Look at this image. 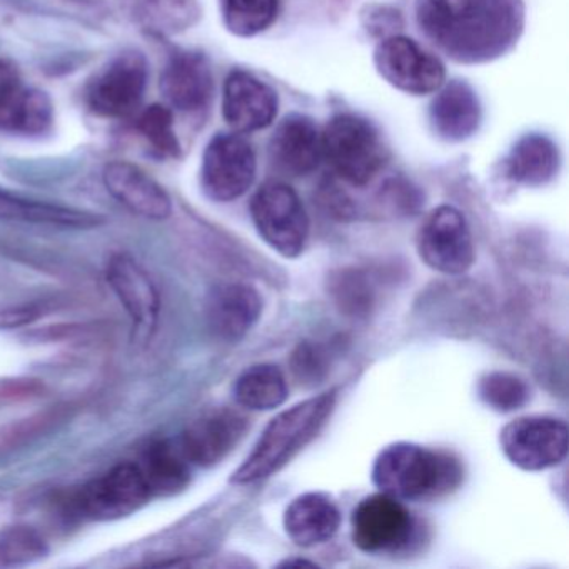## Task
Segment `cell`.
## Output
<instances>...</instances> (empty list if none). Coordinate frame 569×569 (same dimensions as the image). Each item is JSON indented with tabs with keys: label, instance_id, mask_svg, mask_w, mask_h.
<instances>
[{
	"label": "cell",
	"instance_id": "cell-16",
	"mask_svg": "<svg viewBox=\"0 0 569 569\" xmlns=\"http://www.w3.org/2000/svg\"><path fill=\"white\" fill-rule=\"evenodd\" d=\"M262 299L252 286L224 282L206 298L204 316L209 331L222 342H239L258 325Z\"/></svg>",
	"mask_w": 569,
	"mask_h": 569
},
{
	"label": "cell",
	"instance_id": "cell-3",
	"mask_svg": "<svg viewBox=\"0 0 569 569\" xmlns=\"http://www.w3.org/2000/svg\"><path fill=\"white\" fill-rule=\"evenodd\" d=\"M338 391L322 392L279 412L262 431L251 455L232 475L234 485H251L281 471L325 428L335 411Z\"/></svg>",
	"mask_w": 569,
	"mask_h": 569
},
{
	"label": "cell",
	"instance_id": "cell-18",
	"mask_svg": "<svg viewBox=\"0 0 569 569\" xmlns=\"http://www.w3.org/2000/svg\"><path fill=\"white\" fill-rule=\"evenodd\" d=\"M109 194L132 214L149 221H166L172 214L171 196L139 166L112 161L102 171Z\"/></svg>",
	"mask_w": 569,
	"mask_h": 569
},
{
	"label": "cell",
	"instance_id": "cell-7",
	"mask_svg": "<svg viewBox=\"0 0 569 569\" xmlns=\"http://www.w3.org/2000/svg\"><path fill=\"white\" fill-rule=\"evenodd\" d=\"M568 426L549 416H522L505 426L501 449L522 471H545L565 461L568 455Z\"/></svg>",
	"mask_w": 569,
	"mask_h": 569
},
{
	"label": "cell",
	"instance_id": "cell-25",
	"mask_svg": "<svg viewBox=\"0 0 569 569\" xmlns=\"http://www.w3.org/2000/svg\"><path fill=\"white\" fill-rule=\"evenodd\" d=\"M236 402L249 411H271L288 399V381L274 365H254L234 382Z\"/></svg>",
	"mask_w": 569,
	"mask_h": 569
},
{
	"label": "cell",
	"instance_id": "cell-37",
	"mask_svg": "<svg viewBox=\"0 0 569 569\" xmlns=\"http://www.w3.org/2000/svg\"><path fill=\"white\" fill-rule=\"evenodd\" d=\"M281 566H284V568H292V566H315L312 562L305 561V559H291V561H284L281 562Z\"/></svg>",
	"mask_w": 569,
	"mask_h": 569
},
{
	"label": "cell",
	"instance_id": "cell-13",
	"mask_svg": "<svg viewBox=\"0 0 569 569\" xmlns=\"http://www.w3.org/2000/svg\"><path fill=\"white\" fill-rule=\"evenodd\" d=\"M151 486L141 466L121 462L89 482L79 496V508L92 521L128 518L148 505Z\"/></svg>",
	"mask_w": 569,
	"mask_h": 569
},
{
	"label": "cell",
	"instance_id": "cell-1",
	"mask_svg": "<svg viewBox=\"0 0 569 569\" xmlns=\"http://www.w3.org/2000/svg\"><path fill=\"white\" fill-rule=\"evenodd\" d=\"M422 34L459 64H486L508 54L521 38L522 0H416Z\"/></svg>",
	"mask_w": 569,
	"mask_h": 569
},
{
	"label": "cell",
	"instance_id": "cell-29",
	"mask_svg": "<svg viewBox=\"0 0 569 569\" xmlns=\"http://www.w3.org/2000/svg\"><path fill=\"white\" fill-rule=\"evenodd\" d=\"M48 555V541L38 529L26 525L0 529V568L34 565Z\"/></svg>",
	"mask_w": 569,
	"mask_h": 569
},
{
	"label": "cell",
	"instance_id": "cell-24",
	"mask_svg": "<svg viewBox=\"0 0 569 569\" xmlns=\"http://www.w3.org/2000/svg\"><path fill=\"white\" fill-rule=\"evenodd\" d=\"M134 24L156 36L186 31L199 18L198 0H121Z\"/></svg>",
	"mask_w": 569,
	"mask_h": 569
},
{
	"label": "cell",
	"instance_id": "cell-2",
	"mask_svg": "<svg viewBox=\"0 0 569 569\" xmlns=\"http://www.w3.org/2000/svg\"><path fill=\"white\" fill-rule=\"evenodd\" d=\"M372 482L379 491L402 502L431 501L459 488L462 466L449 452L395 442L376 458Z\"/></svg>",
	"mask_w": 569,
	"mask_h": 569
},
{
	"label": "cell",
	"instance_id": "cell-12",
	"mask_svg": "<svg viewBox=\"0 0 569 569\" xmlns=\"http://www.w3.org/2000/svg\"><path fill=\"white\" fill-rule=\"evenodd\" d=\"M106 278L131 319L134 345L151 342L161 318V295L154 279L129 254L112 256Z\"/></svg>",
	"mask_w": 569,
	"mask_h": 569
},
{
	"label": "cell",
	"instance_id": "cell-33",
	"mask_svg": "<svg viewBox=\"0 0 569 569\" xmlns=\"http://www.w3.org/2000/svg\"><path fill=\"white\" fill-rule=\"evenodd\" d=\"M291 368L301 385L315 386L328 375V352L319 345L301 342L291 358Z\"/></svg>",
	"mask_w": 569,
	"mask_h": 569
},
{
	"label": "cell",
	"instance_id": "cell-8",
	"mask_svg": "<svg viewBox=\"0 0 569 569\" xmlns=\"http://www.w3.org/2000/svg\"><path fill=\"white\" fill-rule=\"evenodd\" d=\"M416 246L421 261L441 274H465L475 264L471 229L452 206H439L425 219Z\"/></svg>",
	"mask_w": 569,
	"mask_h": 569
},
{
	"label": "cell",
	"instance_id": "cell-17",
	"mask_svg": "<svg viewBox=\"0 0 569 569\" xmlns=\"http://www.w3.org/2000/svg\"><path fill=\"white\" fill-rule=\"evenodd\" d=\"M161 92L172 109L186 114L206 111L214 94V78L208 58L201 52H174L162 71Z\"/></svg>",
	"mask_w": 569,
	"mask_h": 569
},
{
	"label": "cell",
	"instance_id": "cell-4",
	"mask_svg": "<svg viewBox=\"0 0 569 569\" xmlns=\"http://www.w3.org/2000/svg\"><path fill=\"white\" fill-rule=\"evenodd\" d=\"M321 149L335 174L355 188L368 186L388 159L378 129L355 114L335 116L326 124Z\"/></svg>",
	"mask_w": 569,
	"mask_h": 569
},
{
	"label": "cell",
	"instance_id": "cell-10",
	"mask_svg": "<svg viewBox=\"0 0 569 569\" xmlns=\"http://www.w3.org/2000/svg\"><path fill=\"white\" fill-rule=\"evenodd\" d=\"M375 66L388 84L406 94H432L445 86L441 59L405 36L381 39L375 51Z\"/></svg>",
	"mask_w": 569,
	"mask_h": 569
},
{
	"label": "cell",
	"instance_id": "cell-9",
	"mask_svg": "<svg viewBox=\"0 0 569 569\" xmlns=\"http://www.w3.org/2000/svg\"><path fill=\"white\" fill-rule=\"evenodd\" d=\"M256 172L254 149L242 136L218 134L206 146L201 184L212 201L231 202L241 198L254 184Z\"/></svg>",
	"mask_w": 569,
	"mask_h": 569
},
{
	"label": "cell",
	"instance_id": "cell-11",
	"mask_svg": "<svg viewBox=\"0 0 569 569\" xmlns=\"http://www.w3.org/2000/svg\"><path fill=\"white\" fill-rule=\"evenodd\" d=\"M352 541L369 555L408 548L416 522L402 501L378 492L362 499L351 518Z\"/></svg>",
	"mask_w": 569,
	"mask_h": 569
},
{
	"label": "cell",
	"instance_id": "cell-34",
	"mask_svg": "<svg viewBox=\"0 0 569 569\" xmlns=\"http://www.w3.org/2000/svg\"><path fill=\"white\" fill-rule=\"evenodd\" d=\"M366 11L368 12L362 14V21H365L366 29L372 36H379L382 39L389 38V36H395V29L402 26L401 16L392 9L372 6Z\"/></svg>",
	"mask_w": 569,
	"mask_h": 569
},
{
	"label": "cell",
	"instance_id": "cell-27",
	"mask_svg": "<svg viewBox=\"0 0 569 569\" xmlns=\"http://www.w3.org/2000/svg\"><path fill=\"white\" fill-rule=\"evenodd\" d=\"M51 124V99L38 89L22 88L14 101L0 114V129L19 134H41Z\"/></svg>",
	"mask_w": 569,
	"mask_h": 569
},
{
	"label": "cell",
	"instance_id": "cell-31",
	"mask_svg": "<svg viewBox=\"0 0 569 569\" xmlns=\"http://www.w3.org/2000/svg\"><path fill=\"white\" fill-rule=\"evenodd\" d=\"M481 401L498 412H512L526 406L529 388L525 379L506 371L488 372L479 379Z\"/></svg>",
	"mask_w": 569,
	"mask_h": 569
},
{
	"label": "cell",
	"instance_id": "cell-15",
	"mask_svg": "<svg viewBox=\"0 0 569 569\" xmlns=\"http://www.w3.org/2000/svg\"><path fill=\"white\" fill-rule=\"evenodd\" d=\"M279 99L271 86L251 72L232 71L222 92V116L236 134L269 128L278 114Z\"/></svg>",
	"mask_w": 569,
	"mask_h": 569
},
{
	"label": "cell",
	"instance_id": "cell-23",
	"mask_svg": "<svg viewBox=\"0 0 569 569\" xmlns=\"http://www.w3.org/2000/svg\"><path fill=\"white\" fill-rule=\"evenodd\" d=\"M0 219L71 229L98 228L104 222L99 214L51 202L34 201L4 189H0Z\"/></svg>",
	"mask_w": 569,
	"mask_h": 569
},
{
	"label": "cell",
	"instance_id": "cell-35",
	"mask_svg": "<svg viewBox=\"0 0 569 569\" xmlns=\"http://www.w3.org/2000/svg\"><path fill=\"white\" fill-rule=\"evenodd\" d=\"M24 88L18 68L11 61L0 59V114L9 108L19 91Z\"/></svg>",
	"mask_w": 569,
	"mask_h": 569
},
{
	"label": "cell",
	"instance_id": "cell-5",
	"mask_svg": "<svg viewBox=\"0 0 569 569\" xmlns=\"http://www.w3.org/2000/svg\"><path fill=\"white\" fill-rule=\"evenodd\" d=\"M251 218L269 248L286 259L305 252L309 218L298 192L282 182L261 186L251 199Z\"/></svg>",
	"mask_w": 569,
	"mask_h": 569
},
{
	"label": "cell",
	"instance_id": "cell-21",
	"mask_svg": "<svg viewBox=\"0 0 569 569\" xmlns=\"http://www.w3.org/2000/svg\"><path fill=\"white\" fill-rule=\"evenodd\" d=\"M284 531L299 548H312L335 538L341 526V512L329 496L306 492L289 502L284 511Z\"/></svg>",
	"mask_w": 569,
	"mask_h": 569
},
{
	"label": "cell",
	"instance_id": "cell-14",
	"mask_svg": "<svg viewBox=\"0 0 569 569\" xmlns=\"http://www.w3.org/2000/svg\"><path fill=\"white\" fill-rule=\"evenodd\" d=\"M248 428V419L234 409H209L188 426L179 449L189 465L209 468L221 462L241 442Z\"/></svg>",
	"mask_w": 569,
	"mask_h": 569
},
{
	"label": "cell",
	"instance_id": "cell-32",
	"mask_svg": "<svg viewBox=\"0 0 569 569\" xmlns=\"http://www.w3.org/2000/svg\"><path fill=\"white\" fill-rule=\"evenodd\" d=\"M331 295L335 296L336 305L341 308V311L355 318L368 316L375 305V289L371 281L356 269L341 271L332 278Z\"/></svg>",
	"mask_w": 569,
	"mask_h": 569
},
{
	"label": "cell",
	"instance_id": "cell-20",
	"mask_svg": "<svg viewBox=\"0 0 569 569\" xmlns=\"http://www.w3.org/2000/svg\"><path fill=\"white\" fill-rule=\"evenodd\" d=\"M482 109L475 89L462 81H451L439 89L429 106V126L446 142H462L478 132Z\"/></svg>",
	"mask_w": 569,
	"mask_h": 569
},
{
	"label": "cell",
	"instance_id": "cell-6",
	"mask_svg": "<svg viewBox=\"0 0 569 569\" xmlns=\"http://www.w3.org/2000/svg\"><path fill=\"white\" fill-rule=\"evenodd\" d=\"M149 66L138 51L116 56L89 82L88 108L99 118H131L141 108L148 88Z\"/></svg>",
	"mask_w": 569,
	"mask_h": 569
},
{
	"label": "cell",
	"instance_id": "cell-36",
	"mask_svg": "<svg viewBox=\"0 0 569 569\" xmlns=\"http://www.w3.org/2000/svg\"><path fill=\"white\" fill-rule=\"evenodd\" d=\"M38 316L31 308H8L0 309V328H19L28 325Z\"/></svg>",
	"mask_w": 569,
	"mask_h": 569
},
{
	"label": "cell",
	"instance_id": "cell-22",
	"mask_svg": "<svg viewBox=\"0 0 569 569\" xmlns=\"http://www.w3.org/2000/svg\"><path fill=\"white\" fill-rule=\"evenodd\" d=\"M561 166L558 146L542 134H528L516 142L506 158L505 176L515 184L541 188L558 174Z\"/></svg>",
	"mask_w": 569,
	"mask_h": 569
},
{
	"label": "cell",
	"instance_id": "cell-19",
	"mask_svg": "<svg viewBox=\"0 0 569 569\" xmlns=\"http://www.w3.org/2000/svg\"><path fill=\"white\" fill-rule=\"evenodd\" d=\"M322 159L321 134L311 118L291 114L276 128L269 142V162L279 174L306 178Z\"/></svg>",
	"mask_w": 569,
	"mask_h": 569
},
{
	"label": "cell",
	"instance_id": "cell-28",
	"mask_svg": "<svg viewBox=\"0 0 569 569\" xmlns=\"http://www.w3.org/2000/svg\"><path fill=\"white\" fill-rule=\"evenodd\" d=\"M222 22L238 38H254L274 24L279 0H219Z\"/></svg>",
	"mask_w": 569,
	"mask_h": 569
},
{
	"label": "cell",
	"instance_id": "cell-26",
	"mask_svg": "<svg viewBox=\"0 0 569 569\" xmlns=\"http://www.w3.org/2000/svg\"><path fill=\"white\" fill-rule=\"evenodd\" d=\"M141 466L152 495H174L182 491L191 479L189 461L182 455L181 449L158 442L146 455L144 465Z\"/></svg>",
	"mask_w": 569,
	"mask_h": 569
},
{
	"label": "cell",
	"instance_id": "cell-30",
	"mask_svg": "<svg viewBox=\"0 0 569 569\" xmlns=\"http://www.w3.org/2000/svg\"><path fill=\"white\" fill-rule=\"evenodd\" d=\"M136 129L161 159H178L181 144L174 131V116L162 104H152L139 114Z\"/></svg>",
	"mask_w": 569,
	"mask_h": 569
}]
</instances>
